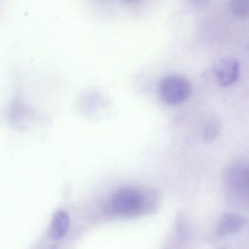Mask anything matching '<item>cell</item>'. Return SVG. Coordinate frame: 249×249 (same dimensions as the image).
Listing matches in <instances>:
<instances>
[{"instance_id": "obj_1", "label": "cell", "mask_w": 249, "mask_h": 249, "mask_svg": "<svg viewBox=\"0 0 249 249\" xmlns=\"http://www.w3.org/2000/svg\"><path fill=\"white\" fill-rule=\"evenodd\" d=\"M158 201L157 194L154 191L124 188L113 195L110 209L116 215L131 218L153 212L157 208Z\"/></svg>"}, {"instance_id": "obj_2", "label": "cell", "mask_w": 249, "mask_h": 249, "mask_svg": "<svg viewBox=\"0 0 249 249\" xmlns=\"http://www.w3.org/2000/svg\"><path fill=\"white\" fill-rule=\"evenodd\" d=\"M190 84L178 75L166 77L160 84V94L164 103L170 106L181 104L191 94Z\"/></svg>"}, {"instance_id": "obj_3", "label": "cell", "mask_w": 249, "mask_h": 249, "mask_svg": "<svg viewBox=\"0 0 249 249\" xmlns=\"http://www.w3.org/2000/svg\"><path fill=\"white\" fill-rule=\"evenodd\" d=\"M226 185L231 195L248 201L249 196V167L247 164L237 163L227 169L225 173Z\"/></svg>"}, {"instance_id": "obj_4", "label": "cell", "mask_w": 249, "mask_h": 249, "mask_svg": "<svg viewBox=\"0 0 249 249\" xmlns=\"http://www.w3.org/2000/svg\"><path fill=\"white\" fill-rule=\"evenodd\" d=\"M215 78L218 85L228 87L237 81L240 75V64L234 59H221L215 67Z\"/></svg>"}, {"instance_id": "obj_5", "label": "cell", "mask_w": 249, "mask_h": 249, "mask_svg": "<svg viewBox=\"0 0 249 249\" xmlns=\"http://www.w3.org/2000/svg\"><path fill=\"white\" fill-rule=\"evenodd\" d=\"M71 227V219L69 215L66 211H58L53 214L51 223L50 230H49V236L51 238L55 241L60 240L64 238Z\"/></svg>"}, {"instance_id": "obj_6", "label": "cell", "mask_w": 249, "mask_h": 249, "mask_svg": "<svg viewBox=\"0 0 249 249\" xmlns=\"http://www.w3.org/2000/svg\"><path fill=\"white\" fill-rule=\"evenodd\" d=\"M245 220L243 217L231 213H227L221 217L218 223L217 233L219 236H227L237 232L243 228Z\"/></svg>"}, {"instance_id": "obj_7", "label": "cell", "mask_w": 249, "mask_h": 249, "mask_svg": "<svg viewBox=\"0 0 249 249\" xmlns=\"http://www.w3.org/2000/svg\"><path fill=\"white\" fill-rule=\"evenodd\" d=\"M231 13L237 18L246 19L249 14V0H230Z\"/></svg>"}, {"instance_id": "obj_8", "label": "cell", "mask_w": 249, "mask_h": 249, "mask_svg": "<svg viewBox=\"0 0 249 249\" xmlns=\"http://www.w3.org/2000/svg\"><path fill=\"white\" fill-rule=\"evenodd\" d=\"M219 132V126L215 122H211L207 124L204 131L203 138L206 142L213 141Z\"/></svg>"}, {"instance_id": "obj_9", "label": "cell", "mask_w": 249, "mask_h": 249, "mask_svg": "<svg viewBox=\"0 0 249 249\" xmlns=\"http://www.w3.org/2000/svg\"><path fill=\"white\" fill-rule=\"evenodd\" d=\"M208 0H189V2H191L192 5L196 7H201L206 3Z\"/></svg>"}, {"instance_id": "obj_10", "label": "cell", "mask_w": 249, "mask_h": 249, "mask_svg": "<svg viewBox=\"0 0 249 249\" xmlns=\"http://www.w3.org/2000/svg\"><path fill=\"white\" fill-rule=\"evenodd\" d=\"M128 1H137V0H128Z\"/></svg>"}]
</instances>
